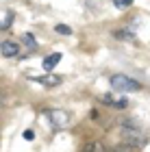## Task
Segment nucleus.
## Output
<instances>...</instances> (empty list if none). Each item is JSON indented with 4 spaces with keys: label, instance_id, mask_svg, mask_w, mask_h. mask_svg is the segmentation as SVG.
<instances>
[{
    "label": "nucleus",
    "instance_id": "8",
    "mask_svg": "<svg viewBox=\"0 0 150 152\" xmlns=\"http://www.w3.org/2000/svg\"><path fill=\"white\" fill-rule=\"evenodd\" d=\"M118 39H135V31H131L128 26H124V28H120V31H115L113 33Z\"/></svg>",
    "mask_w": 150,
    "mask_h": 152
},
{
    "label": "nucleus",
    "instance_id": "13",
    "mask_svg": "<svg viewBox=\"0 0 150 152\" xmlns=\"http://www.w3.org/2000/svg\"><path fill=\"white\" fill-rule=\"evenodd\" d=\"M22 137H24L26 141H33V139H35V133H33V130H24V133H22Z\"/></svg>",
    "mask_w": 150,
    "mask_h": 152
},
{
    "label": "nucleus",
    "instance_id": "4",
    "mask_svg": "<svg viewBox=\"0 0 150 152\" xmlns=\"http://www.w3.org/2000/svg\"><path fill=\"white\" fill-rule=\"evenodd\" d=\"M0 52H2L4 59H13V57L20 54V46L15 41H2V44H0Z\"/></svg>",
    "mask_w": 150,
    "mask_h": 152
},
{
    "label": "nucleus",
    "instance_id": "12",
    "mask_svg": "<svg viewBox=\"0 0 150 152\" xmlns=\"http://www.w3.org/2000/svg\"><path fill=\"white\" fill-rule=\"evenodd\" d=\"M113 4L118 7V9H124V7H131L133 0H113Z\"/></svg>",
    "mask_w": 150,
    "mask_h": 152
},
{
    "label": "nucleus",
    "instance_id": "7",
    "mask_svg": "<svg viewBox=\"0 0 150 152\" xmlns=\"http://www.w3.org/2000/svg\"><path fill=\"white\" fill-rule=\"evenodd\" d=\"M80 152H105V146H102L100 141H89V143H85V146H83Z\"/></svg>",
    "mask_w": 150,
    "mask_h": 152
},
{
    "label": "nucleus",
    "instance_id": "2",
    "mask_svg": "<svg viewBox=\"0 0 150 152\" xmlns=\"http://www.w3.org/2000/svg\"><path fill=\"white\" fill-rule=\"evenodd\" d=\"M109 83H111V89L113 91H122V94H128V91H139L141 85L135 78H131V76L126 74H113L111 78H109Z\"/></svg>",
    "mask_w": 150,
    "mask_h": 152
},
{
    "label": "nucleus",
    "instance_id": "6",
    "mask_svg": "<svg viewBox=\"0 0 150 152\" xmlns=\"http://www.w3.org/2000/svg\"><path fill=\"white\" fill-rule=\"evenodd\" d=\"M33 80H35V83H42V85H48V87H52V85H59V83H61V78H59V76H35Z\"/></svg>",
    "mask_w": 150,
    "mask_h": 152
},
{
    "label": "nucleus",
    "instance_id": "3",
    "mask_svg": "<svg viewBox=\"0 0 150 152\" xmlns=\"http://www.w3.org/2000/svg\"><path fill=\"white\" fill-rule=\"evenodd\" d=\"M46 117H48L50 126H52L54 130L65 128V126H67V122H70L67 113H65V111H61V109H48V111H46Z\"/></svg>",
    "mask_w": 150,
    "mask_h": 152
},
{
    "label": "nucleus",
    "instance_id": "11",
    "mask_svg": "<svg viewBox=\"0 0 150 152\" xmlns=\"http://www.w3.org/2000/svg\"><path fill=\"white\" fill-rule=\"evenodd\" d=\"M22 41H24L29 48H35V46H37V41H35V37H33L31 33H24V35H22Z\"/></svg>",
    "mask_w": 150,
    "mask_h": 152
},
{
    "label": "nucleus",
    "instance_id": "1",
    "mask_svg": "<svg viewBox=\"0 0 150 152\" xmlns=\"http://www.w3.org/2000/svg\"><path fill=\"white\" fill-rule=\"evenodd\" d=\"M120 137H122V141H124L126 146H133V148H141V146H146V143H148L146 133H144V130H141L135 122H126V124H122V128H120Z\"/></svg>",
    "mask_w": 150,
    "mask_h": 152
},
{
    "label": "nucleus",
    "instance_id": "10",
    "mask_svg": "<svg viewBox=\"0 0 150 152\" xmlns=\"http://www.w3.org/2000/svg\"><path fill=\"white\" fill-rule=\"evenodd\" d=\"M11 22H13V11H4V18H2V31H9Z\"/></svg>",
    "mask_w": 150,
    "mask_h": 152
},
{
    "label": "nucleus",
    "instance_id": "5",
    "mask_svg": "<svg viewBox=\"0 0 150 152\" xmlns=\"http://www.w3.org/2000/svg\"><path fill=\"white\" fill-rule=\"evenodd\" d=\"M57 63H61V52H52V54H48V57L44 59V70L46 72H52L54 67H57Z\"/></svg>",
    "mask_w": 150,
    "mask_h": 152
},
{
    "label": "nucleus",
    "instance_id": "9",
    "mask_svg": "<svg viewBox=\"0 0 150 152\" xmlns=\"http://www.w3.org/2000/svg\"><path fill=\"white\" fill-rule=\"evenodd\" d=\"M54 31H57L59 33V35H65V37H70L72 35V28H70V26H67V24H57V26H54Z\"/></svg>",
    "mask_w": 150,
    "mask_h": 152
}]
</instances>
